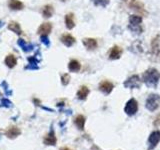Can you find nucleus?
Masks as SVG:
<instances>
[{
  "label": "nucleus",
  "mask_w": 160,
  "mask_h": 150,
  "mask_svg": "<svg viewBox=\"0 0 160 150\" xmlns=\"http://www.w3.org/2000/svg\"><path fill=\"white\" fill-rule=\"evenodd\" d=\"M128 29L134 35H141L144 32L143 19L140 15H130L128 19Z\"/></svg>",
  "instance_id": "nucleus-2"
},
{
  "label": "nucleus",
  "mask_w": 160,
  "mask_h": 150,
  "mask_svg": "<svg viewBox=\"0 0 160 150\" xmlns=\"http://www.w3.org/2000/svg\"><path fill=\"white\" fill-rule=\"evenodd\" d=\"M153 125L155 127H159L160 126V113L156 116V118H155V120L153 121Z\"/></svg>",
  "instance_id": "nucleus-29"
},
{
  "label": "nucleus",
  "mask_w": 160,
  "mask_h": 150,
  "mask_svg": "<svg viewBox=\"0 0 160 150\" xmlns=\"http://www.w3.org/2000/svg\"><path fill=\"white\" fill-rule=\"evenodd\" d=\"M150 59L154 62L160 63V35L152 38L150 43Z\"/></svg>",
  "instance_id": "nucleus-3"
},
{
  "label": "nucleus",
  "mask_w": 160,
  "mask_h": 150,
  "mask_svg": "<svg viewBox=\"0 0 160 150\" xmlns=\"http://www.w3.org/2000/svg\"><path fill=\"white\" fill-rule=\"evenodd\" d=\"M60 150H71V149L68 148V147H61V148H60Z\"/></svg>",
  "instance_id": "nucleus-30"
},
{
  "label": "nucleus",
  "mask_w": 160,
  "mask_h": 150,
  "mask_svg": "<svg viewBox=\"0 0 160 150\" xmlns=\"http://www.w3.org/2000/svg\"><path fill=\"white\" fill-rule=\"evenodd\" d=\"M41 13H42V16L44 18H50V17H52V15L54 14V8H53L52 5L46 4L42 7Z\"/></svg>",
  "instance_id": "nucleus-17"
},
{
  "label": "nucleus",
  "mask_w": 160,
  "mask_h": 150,
  "mask_svg": "<svg viewBox=\"0 0 160 150\" xmlns=\"http://www.w3.org/2000/svg\"><path fill=\"white\" fill-rule=\"evenodd\" d=\"M129 50H131V51L135 54H140L143 52V47L141 45V41H139V40H137V41H135L132 45L131 47H129Z\"/></svg>",
  "instance_id": "nucleus-22"
},
{
  "label": "nucleus",
  "mask_w": 160,
  "mask_h": 150,
  "mask_svg": "<svg viewBox=\"0 0 160 150\" xmlns=\"http://www.w3.org/2000/svg\"><path fill=\"white\" fill-rule=\"evenodd\" d=\"M18 45L20 47L22 48V50L24 52H30V51H32L33 50V48H34V46L33 45H31V44H27L26 42L24 41L23 39H18Z\"/></svg>",
  "instance_id": "nucleus-25"
},
{
  "label": "nucleus",
  "mask_w": 160,
  "mask_h": 150,
  "mask_svg": "<svg viewBox=\"0 0 160 150\" xmlns=\"http://www.w3.org/2000/svg\"><path fill=\"white\" fill-rule=\"evenodd\" d=\"M160 80V72L156 68H149L142 74V81L149 88L157 87Z\"/></svg>",
  "instance_id": "nucleus-1"
},
{
  "label": "nucleus",
  "mask_w": 160,
  "mask_h": 150,
  "mask_svg": "<svg viewBox=\"0 0 160 150\" xmlns=\"http://www.w3.org/2000/svg\"><path fill=\"white\" fill-rule=\"evenodd\" d=\"M126 4L128 5V7L130 9H132L133 11L138 13V15H140V16L147 15V11H146V9H145L143 3L140 2L139 0H128Z\"/></svg>",
  "instance_id": "nucleus-5"
},
{
  "label": "nucleus",
  "mask_w": 160,
  "mask_h": 150,
  "mask_svg": "<svg viewBox=\"0 0 160 150\" xmlns=\"http://www.w3.org/2000/svg\"><path fill=\"white\" fill-rule=\"evenodd\" d=\"M123 53L122 48L118 46V45H113V46L110 48L109 53H108V58L110 60H118Z\"/></svg>",
  "instance_id": "nucleus-9"
},
{
  "label": "nucleus",
  "mask_w": 160,
  "mask_h": 150,
  "mask_svg": "<svg viewBox=\"0 0 160 150\" xmlns=\"http://www.w3.org/2000/svg\"><path fill=\"white\" fill-rule=\"evenodd\" d=\"M60 1H62V2H65V1H67V0H60Z\"/></svg>",
  "instance_id": "nucleus-32"
},
{
  "label": "nucleus",
  "mask_w": 160,
  "mask_h": 150,
  "mask_svg": "<svg viewBox=\"0 0 160 150\" xmlns=\"http://www.w3.org/2000/svg\"><path fill=\"white\" fill-rule=\"evenodd\" d=\"M74 123H75V125H76L79 130H83L84 126H85V117L81 114L77 115V116L75 117V119H74Z\"/></svg>",
  "instance_id": "nucleus-24"
},
{
  "label": "nucleus",
  "mask_w": 160,
  "mask_h": 150,
  "mask_svg": "<svg viewBox=\"0 0 160 150\" xmlns=\"http://www.w3.org/2000/svg\"><path fill=\"white\" fill-rule=\"evenodd\" d=\"M92 3L97 7H107L109 3H110V0H91Z\"/></svg>",
  "instance_id": "nucleus-26"
},
{
  "label": "nucleus",
  "mask_w": 160,
  "mask_h": 150,
  "mask_svg": "<svg viewBox=\"0 0 160 150\" xmlns=\"http://www.w3.org/2000/svg\"><path fill=\"white\" fill-rule=\"evenodd\" d=\"M8 29L11 30L12 32L18 34V35L22 34V29H21V27H20V24L16 21H10L8 23Z\"/></svg>",
  "instance_id": "nucleus-20"
},
{
  "label": "nucleus",
  "mask_w": 160,
  "mask_h": 150,
  "mask_svg": "<svg viewBox=\"0 0 160 150\" xmlns=\"http://www.w3.org/2000/svg\"><path fill=\"white\" fill-rule=\"evenodd\" d=\"M114 88V84L109 80H103L99 84V90L105 95H109Z\"/></svg>",
  "instance_id": "nucleus-10"
},
{
  "label": "nucleus",
  "mask_w": 160,
  "mask_h": 150,
  "mask_svg": "<svg viewBox=\"0 0 160 150\" xmlns=\"http://www.w3.org/2000/svg\"><path fill=\"white\" fill-rule=\"evenodd\" d=\"M160 106V95L158 94H150L147 97L146 101H145V107L148 109L149 111H155L156 109H158Z\"/></svg>",
  "instance_id": "nucleus-4"
},
{
  "label": "nucleus",
  "mask_w": 160,
  "mask_h": 150,
  "mask_svg": "<svg viewBox=\"0 0 160 150\" xmlns=\"http://www.w3.org/2000/svg\"><path fill=\"white\" fill-rule=\"evenodd\" d=\"M52 31V24L50 22H44L39 26L37 33L40 36H48Z\"/></svg>",
  "instance_id": "nucleus-11"
},
{
  "label": "nucleus",
  "mask_w": 160,
  "mask_h": 150,
  "mask_svg": "<svg viewBox=\"0 0 160 150\" xmlns=\"http://www.w3.org/2000/svg\"><path fill=\"white\" fill-rule=\"evenodd\" d=\"M4 62H5V65H6L8 68H13L15 65L17 64V59L13 54H8L6 56V58H5Z\"/></svg>",
  "instance_id": "nucleus-21"
},
{
  "label": "nucleus",
  "mask_w": 160,
  "mask_h": 150,
  "mask_svg": "<svg viewBox=\"0 0 160 150\" xmlns=\"http://www.w3.org/2000/svg\"><path fill=\"white\" fill-rule=\"evenodd\" d=\"M70 82V75L68 73H64L61 75V83L62 85H64V86H66V85H68Z\"/></svg>",
  "instance_id": "nucleus-27"
},
{
  "label": "nucleus",
  "mask_w": 160,
  "mask_h": 150,
  "mask_svg": "<svg viewBox=\"0 0 160 150\" xmlns=\"http://www.w3.org/2000/svg\"><path fill=\"white\" fill-rule=\"evenodd\" d=\"M89 92H90L89 88L87 86H85V85H83V86H80L79 90L77 91L76 96L79 100H85L87 98Z\"/></svg>",
  "instance_id": "nucleus-19"
},
{
  "label": "nucleus",
  "mask_w": 160,
  "mask_h": 150,
  "mask_svg": "<svg viewBox=\"0 0 160 150\" xmlns=\"http://www.w3.org/2000/svg\"><path fill=\"white\" fill-rule=\"evenodd\" d=\"M20 133H21V131H20V129L18 127H16V126L9 127L8 130L6 131V135H7V137H9V138H15V137H17Z\"/></svg>",
  "instance_id": "nucleus-23"
},
{
  "label": "nucleus",
  "mask_w": 160,
  "mask_h": 150,
  "mask_svg": "<svg viewBox=\"0 0 160 150\" xmlns=\"http://www.w3.org/2000/svg\"><path fill=\"white\" fill-rule=\"evenodd\" d=\"M60 41H61L66 47H71L76 42V39L73 37L71 34L69 33H64L60 36Z\"/></svg>",
  "instance_id": "nucleus-13"
},
{
  "label": "nucleus",
  "mask_w": 160,
  "mask_h": 150,
  "mask_svg": "<svg viewBox=\"0 0 160 150\" xmlns=\"http://www.w3.org/2000/svg\"><path fill=\"white\" fill-rule=\"evenodd\" d=\"M2 25H3V22L1 21V22H0V27H1V26H2Z\"/></svg>",
  "instance_id": "nucleus-31"
},
{
  "label": "nucleus",
  "mask_w": 160,
  "mask_h": 150,
  "mask_svg": "<svg viewBox=\"0 0 160 150\" xmlns=\"http://www.w3.org/2000/svg\"><path fill=\"white\" fill-rule=\"evenodd\" d=\"M137 111H138V102L136 101V99L134 98L129 99L124 107V112L127 115H129V116H133V115L136 114Z\"/></svg>",
  "instance_id": "nucleus-7"
},
{
  "label": "nucleus",
  "mask_w": 160,
  "mask_h": 150,
  "mask_svg": "<svg viewBox=\"0 0 160 150\" xmlns=\"http://www.w3.org/2000/svg\"><path fill=\"white\" fill-rule=\"evenodd\" d=\"M68 69L71 72H79L80 69H81V64L77 59H71L68 63Z\"/></svg>",
  "instance_id": "nucleus-16"
},
{
  "label": "nucleus",
  "mask_w": 160,
  "mask_h": 150,
  "mask_svg": "<svg viewBox=\"0 0 160 150\" xmlns=\"http://www.w3.org/2000/svg\"><path fill=\"white\" fill-rule=\"evenodd\" d=\"M65 25H66L67 29L71 30L75 27V21H74V14L73 13H68L65 15L64 17Z\"/></svg>",
  "instance_id": "nucleus-18"
},
{
  "label": "nucleus",
  "mask_w": 160,
  "mask_h": 150,
  "mask_svg": "<svg viewBox=\"0 0 160 150\" xmlns=\"http://www.w3.org/2000/svg\"><path fill=\"white\" fill-rule=\"evenodd\" d=\"M40 40H41V42L45 45V46H49L50 45V41L48 39V36H40Z\"/></svg>",
  "instance_id": "nucleus-28"
},
{
  "label": "nucleus",
  "mask_w": 160,
  "mask_h": 150,
  "mask_svg": "<svg viewBox=\"0 0 160 150\" xmlns=\"http://www.w3.org/2000/svg\"><path fill=\"white\" fill-rule=\"evenodd\" d=\"M141 81L142 80H140V77L138 75L134 74L125 80L123 85L125 88H128V89H139L141 87Z\"/></svg>",
  "instance_id": "nucleus-6"
},
{
  "label": "nucleus",
  "mask_w": 160,
  "mask_h": 150,
  "mask_svg": "<svg viewBox=\"0 0 160 150\" xmlns=\"http://www.w3.org/2000/svg\"><path fill=\"white\" fill-rule=\"evenodd\" d=\"M56 142H57V138L55 136V133L53 130H51L43 139V143L45 145H52L53 146V145L56 144Z\"/></svg>",
  "instance_id": "nucleus-14"
},
{
  "label": "nucleus",
  "mask_w": 160,
  "mask_h": 150,
  "mask_svg": "<svg viewBox=\"0 0 160 150\" xmlns=\"http://www.w3.org/2000/svg\"><path fill=\"white\" fill-rule=\"evenodd\" d=\"M8 7L14 10V11H19L24 8V4L20 0H8Z\"/></svg>",
  "instance_id": "nucleus-15"
},
{
  "label": "nucleus",
  "mask_w": 160,
  "mask_h": 150,
  "mask_svg": "<svg viewBox=\"0 0 160 150\" xmlns=\"http://www.w3.org/2000/svg\"><path fill=\"white\" fill-rule=\"evenodd\" d=\"M160 141V131L159 130H155L151 134L149 135L148 138V148L151 150L157 146V144Z\"/></svg>",
  "instance_id": "nucleus-8"
},
{
  "label": "nucleus",
  "mask_w": 160,
  "mask_h": 150,
  "mask_svg": "<svg viewBox=\"0 0 160 150\" xmlns=\"http://www.w3.org/2000/svg\"><path fill=\"white\" fill-rule=\"evenodd\" d=\"M82 43L84 45V47L87 50H89V51H94V50L96 49L98 46V42L95 38L86 37L82 40Z\"/></svg>",
  "instance_id": "nucleus-12"
}]
</instances>
